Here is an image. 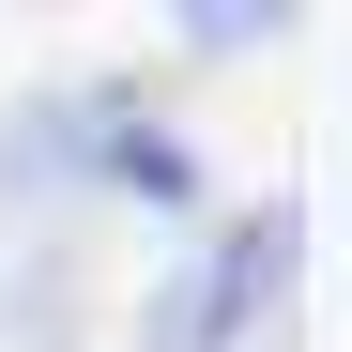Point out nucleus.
<instances>
[{
    "mask_svg": "<svg viewBox=\"0 0 352 352\" xmlns=\"http://www.w3.org/2000/svg\"><path fill=\"white\" fill-rule=\"evenodd\" d=\"M291 276H307V214H291V199H261L245 230H214V245H199V276L153 307V352H245V337L276 322V291H291Z\"/></svg>",
    "mask_w": 352,
    "mask_h": 352,
    "instance_id": "1",
    "label": "nucleus"
},
{
    "mask_svg": "<svg viewBox=\"0 0 352 352\" xmlns=\"http://www.w3.org/2000/svg\"><path fill=\"white\" fill-rule=\"evenodd\" d=\"M107 168H123L138 199H184L199 168H184V138H153V123H107Z\"/></svg>",
    "mask_w": 352,
    "mask_h": 352,
    "instance_id": "2",
    "label": "nucleus"
}]
</instances>
